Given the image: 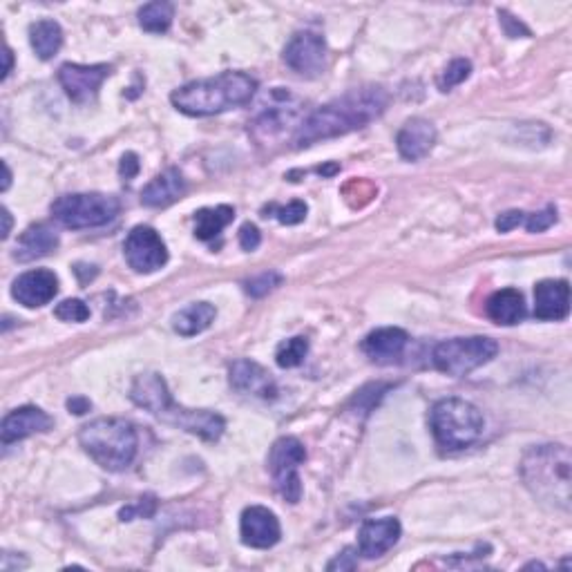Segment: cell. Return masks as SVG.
Instances as JSON below:
<instances>
[{
  "instance_id": "cell-1",
  "label": "cell",
  "mask_w": 572,
  "mask_h": 572,
  "mask_svg": "<svg viewBox=\"0 0 572 572\" xmlns=\"http://www.w3.org/2000/svg\"><path fill=\"white\" fill-rule=\"evenodd\" d=\"M387 103L389 94L383 88H376V85L349 90L347 94L309 114L300 123L293 137L295 148H309L318 141L336 139L354 130H362L385 112Z\"/></svg>"
},
{
  "instance_id": "cell-2",
  "label": "cell",
  "mask_w": 572,
  "mask_h": 572,
  "mask_svg": "<svg viewBox=\"0 0 572 572\" xmlns=\"http://www.w3.org/2000/svg\"><path fill=\"white\" fill-rule=\"evenodd\" d=\"M130 400L152 416H157L161 423L184 429V432L204 438V441H219L226 429V421L215 412H208V409H186L177 405L168 392L166 380L155 374V371L135 378V383L130 387Z\"/></svg>"
},
{
  "instance_id": "cell-3",
  "label": "cell",
  "mask_w": 572,
  "mask_h": 572,
  "mask_svg": "<svg viewBox=\"0 0 572 572\" xmlns=\"http://www.w3.org/2000/svg\"><path fill=\"white\" fill-rule=\"evenodd\" d=\"M257 92V81L244 72H224L211 79L181 85L170 94L173 106L188 117H213L246 106Z\"/></svg>"
},
{
  "instance_id": "cell-4",
  "label": "cell",
  "mask_w": 572,
  "mask_h": 572,
  "mask_svg": "<svg viewBox=\"0 0 572 572\" xmlns=\"http://www.w3.org/2000/svg\"><path fill=\"white\" fill-rule=\"evenodd\" d=\"M570 450L566 445H539L521 461V479L532 497L555 510H570Z\"/></svg>"
},
{
  "instance_id": "cell-5",
  "label": "cell",
  "mask_w": 572,
  "mask_h": 572,
  "mask_svg": "<svg viewBox=\"0 0 572 572\" xmlns=\"http://www.w3.org/2000/svg\"><path fill=\"white\" fill-rule=\"evenodd\" d=\"M79 443L108 472H123L137 456V429L126 418H97L81 427Z\"/></svg>"
},
{
  "instance_id": "cell-6",
  "label": "cell",
  "mask_w": 572,
  "mask_h": 572,
  "mask_svg": "<svg viewBox=\"0 0 572 572\" xmlns=\"http://www.w3.org/2000/svg\"><path fill=\"white\" fill-rule=\"evenodd\" d=\"M429 427L438 447L447 452L465 450L483 436L485 421L479 407L467 403L463 398L438 400L429 414Z\"/></svg>"
},
{
  "instance_id": "cell-7",
  "label": "cell",
  "mask_w": 572,
  "mask_h": 572,
  "mask_svg": "<svg viewBox=\"0 0 572 572\" xmlns=\"http://www.w3.org/2000/svg\"><path fill=\"white\" fill-rule=\"evenodd\" d=\"M119 211V199L103 193L63 195L52 204L54 219H59L65 228H72V231L106 226L119 215Z\"/></svg>"
},
{
  "instance_id": "cell-8",
  "label": "cell",
  "mask_w": 572,
  "mask_h": 572,
  "mask_svg": "<svg viewBox=\"0 0 572 572\" xmlns=\"http://www.w3.org/2000/svg\"><path fill=\"white\" fill-rule=\"evenodd\" d=\"M499 354L497 340L485 336H472V338H452L436 345L432 351V362L438 371L447 376L463 378L472 374L474 369L483 365Z\"/></svg>"
},
{
  "instance_id": "cell-9",
  "label": "cell",
  "mask_w": 572,
  "mask_h": 572,
  "mask_svg": "<svg viewBox=\"0 0 572 572\" xmlns=\"http://www.w3.org/2000/svg\"><path fill=\"white\" fill-rule=\"evenodd\" d=\"M307 461V450L295 436H282L273 443L266 467H269L275 490L280 497L289 503H298L302 499V483H300V465Z\"/></svg>"
},
{
  "instance_id": "cell-10",
  "label": "cell",
  "mask_w": 572,
  "mask_h": 572,
  "mask_svg": "<svg viewBox=\"0 0 572 572\" xmlns=\"http://www.w3.org/2000/svg\"><path fill=\"white\" fill-rule=\"evenodd\" d=\"M123 255L132 271L155 273L168 262V249L161 235L150 226H135L123 242Z\"/></svg>"
},
{
  "instance_id": "cell-11",
  "label": "cell",
  "mask_w": 572,
  "mask_h": 572,
  "mask_svg": "<svg viewBox=\"0 0 572 572\" xmlns=\"http://www.w3.org/2000/svg\"><path fill=\"white\" fill-rule=\"evenodd\" d=\"M112 72L110 65H79V63H65L59 70V83L68 97L76 106H90L97 101L99 90L103 81L108 79Z\"/></svg>"
},
{
  "instance_id": "cell-12",
  "label": "cell",
  "mask_w": 572,
  "mask_h": 572,
  "mask_svg": "<svg viewBox=\"0 0 572 572\" xmlns=\"http://www.w3.org/2000/svg\"><path fill=\"white\" fill-rule=\"evenodd\" d=\"M284 63L295 74L316 79L327 68V43L316 32H298L284 47Z\"/></svg>"
},
{
  "instance_id": "cell-13",
  "label": "cell",
  "mask_w": 572,
  "mask_h": 572,
  "mask_svg": "<svg viewBox=\"0 0 572 572\" xmlns=\"http://www.w3.org/2000/svg\"><path fill=\"white\" fill-rule=\"evenodd\" d=\"M240 537L244 546L269 550L280 541L282 526L269 508H264V505H251V508L242 512Z\"/></svg>"
},
{
  "instance_id": "cell-14",
  "label": "cell",
  "mask_w": 572,
  "mask_h": 572,
  "mask_svg": "<svg viewBox=\"0 0 572 572\" xmlns=\"http://www.w3.org/2000/svg\"><path fill=\"white\" fill-rule=\"evenodd\" d=\"M59 293V278L54 271L36 269L27 271L12 284V295L18 304L27 309H38L50 304Z\"/></svg>"
},
{
  "instance_id": "cell-15",
  "label": "cell",
  "mask_w": 572,
  "mask_h": 572,
  "mask_svg": "<svg viewBox=\"0 0 572 572\" xmlns=\"http://www.w3.org/2000/svg\"><path fill=\"white\" fill-rule=\"evenodd\" d=\"M400 521L394 517L369 519L358 532V555L365 559H378L392 550L400 539Z\"/></svg>"
},
{
  "instance_id": "cell-16",
  "label": "cell",
  "mask_w": 572,
  "mask_h": 572,
  "mask_svg": "<svg viewBox=\"0 0 572 572\" xmlns=\"http://www.w3.org/2000/svg\"><path fill=\"white\" fill-rule=\"evenodd\" d=\"M231 387L235 392L255 396L262 400H273L278 396V385L273 376L262 365L253 360H235L231 365Z\"/></svg>"
},
{
  "instance_id": "cell-17",
  "label": "cell",
  "mask_w": 572,
  "mask_h": 572,
  "mask_svg": "<svg viewBox=\"0 0 572 572\" xmlns=\"http://www.w3.org/2000/svg\"><path fill=\"white\" fill-rule=\"evenodd\" d=\"M407 345L409 336L405 329L383 327L371 331L369 336L362 340V351H365V356L371 362H376V365H394V362L403 358Z\"/></svg>"
},
{
  "instance_id": "cell-18",
  "label": "cell",
  "mask_w": 572,
  "mask_h": 572,
  "mask_svg": "<svg viewBox=\"0 0 572 572\" xmlns=\"http://www.w3.org/2000/svg\"><path fill=\"white\" fill-rule=\"evenodd\" d=\"M54 425L52 416L45 414L41 407L25 405L9 412L3 421V445H12L23 441L27 436L50 432Z\"/></svg>"
},
{
  "instance_id": "cell-19",
  "label": "cell",
  "mask_w": 572,
  "mask_h": 572,
  "mask_svg": "<svg viewBox=\"0 0 572 572\" xmlns=\"http://www.w3.org/2000/svg\"><path fill=\"white\" fill-rule=\"evenodd\" d=\"M436 143V128L432 121L414 117L409 119L403 128H400L396 137L398 155L405 161H421L432 152Z\"/></svg>"
},
{
  "instance_id": "cell-20",
  "label": "cell",
  "mask_w": 572,
  "mask_h": 572,
  "mask_svg": "<svg viewBox=\"0 0 572 572\" xmlns=\"http://www.w3.org/2000/svg\"><path fill=\"white\" fill-rule=\"evenodd\" d=\"M570 313V286L566 280H541L535 286V318L566 320Z\"/></svg>"
},
{
  "instance_id": "cell-21",
  "label": "cell",
  "mask_w": 572,
  "mask_h": 572,
  "mask_svg": "<svg viewBox=\"0 0 572 572\" xmlns=\"http://www.w3.org/2000/svg\"><path fill=\"white\" fill-rule=\"evenodd\" d=\"M184 193H186L184 175H181L177 168H168L141 190V204L150 208H166L184 197Z\"/></svg>"
},
{
  "instance_id": "cell-22",
  "label": "cell",
  "mask_w": 572,
  "mask_h": 572,
  "mask_svg": "<svg viewBox=\"0 0 572 572\" xmlns=\"http://www.w3.org/2000/svg\"><path fill=\"white\" fill-rule=\"evenodd\" d=\"M59 246V233L50 224H32L18 237L14 257L18 262H32L50 255Z\"/></svg>"
},
{
  "instance_id": "cell-23",
  "label": "cell",
  "mask_w": 572,
  "mask_h": 572,
  "mask_svg": "<svg viewBox=\"0 0 572 572\" xmlns=\"http://www.w3.org/2000/svg\"><path fill=\"white\" fill-rule=\"evenodd\" d=\"M488 318L503 327H512L526 318V302L523 295L517 289H501L490 295L488 300Z\"/></svg>"
},
{
  "instance_id": "cell-24",
  "label": "cell",
  "mask_w": 572,
  "mask_h": 572,
  "mask_svg": "<svg viewBox=\"0 0 572 572\" xmlns=\"http://www.w3.org/2000/svg\"><path fill=\"white\" fill-rule=\"evenodd\" d=\"M217 318V309L211 302H195L190 307L181 309L173 316V329L184 338H193L204 333Z\"/></svg>"
},
{
  "instance_id": "cell-25",
  "label": "cell",
  "mask_w": 572,
  "mask_h": 572,
  "mask_svg": "<svg viewBox=\"0 0 572 572\" xmlns=\"http://www.w3.org/2000/svg\"><path fill=\"white\" fill-rule=\"evenodd\" d=\"M30 43H32V50L36 52L38 59L41 61L54 59V56L59 54L61 45H63L61 25L56 21H50V18L32 23L30 25Z\"/></svg>"
},
{
  "instance_id": "cell-26",
  "label": "cell",
  "mask_w": 572,
  "mask_h": 572,
  "mask_svg": "<svg viewBox=\"0 0 572 572\" xmlns=\"http://www.w3.org/2000/svg\"><path fill=\"white\" fill-rule=\"evenodd\" d=\"M235 219L233 206H215V208H202L195 213V237L202 242H211L224 231V228Z\"/></svg>"
},
{
  "instance_id": "cell-27",
  "label": "cell",
  "mask_w": 572,
  "mask_h": 572,
  "mask_svg": "<svg viewBox=\"0 0 572 572\" xmlns=\"http://www.w3.org/2000/svg\"><path fill=\"white\" fill-rule=\"evenodd\" d=\"M175 18V7L164 0H155V3H148L139 9V25L143 32L150 34H166L173 25Z\"/></svg>"
},
{
  "instance_id": "cell-28",
  "label": "cell",
  "mask_w": 572,
  "mask_h": 572,
  "mask_svg": "<svg viewBox=\"0 0 572 572\" xmlns=\"http://www.w3.org/2000/svg\"><path fill=\"white\" fill-rule=\"evenodd\" d=\"M309 354V340L302 338V336H295L284 340L282 345L275 351V362L282 369H293V367H300L304 358Z\"/></svg>"
},
{
  "instance_id": "cell-29",
  "label": "cell",
  "mask_w": 572,
  "mask_h": 572,
  "mask_svg": "<svg viewBox=\"0 0 572 572\" xmlns=\"http://www.w3.org/2000/svg\"><path fill=\"white\" fill-rule=\"evenodd\" d=\"M264 217H275L280 224L286 226H295V224H302L304 219H307L309 213V206L300 202V199H295V202L286 204V206H278V204H271L264 208Z\"/></svg>"
},
{
  "instance_id": "cell-30",
  "label": "cell",
  "mask_w": 572,
  "mask_h": 572,
  "mask_svg": "<svg viewBox=\"0 0 572 572\" xmlns=\"http://www.w3.org/2000/svg\"><path fill=\"white\" fill-rule=\"evenodd\" d=\"M472 74V63L467 59H454L447 68L443 70V74L438 76V90L441 92H450L456 85L465 83L470 79Z\"/></svg>"
},
{
  "instance_id": "cell-31",
  "label": "cell",
  "mask_w": 572,
  "mask_h": 572,
  "mask_svg": "<svg viewBox=\"0 0 572 572\" xmlns=\"http://www.w3.org/2000/svg\"><path fill=\"white\" fill-rule=\"evenodd\" d=\"M284 278L278 273V271H266V273H260V275H255V278L251 280H246L244 282V291L251 295V298H264L266 293H271L278 289V286H282Z\"/></svg>"
},
{
  "instance_id": "cell-32",
  "label": "cell",
  "mask_w": 572,
  "mask_h": 572,
  "mask_svg": "<svg viewBox=\"0 0 572 572\" xmlns=\"http://www.w3.org/2000/svg\"><path fill=\"white\" fill-rule=\"evenodd\" d=\"M54 316L63 322H85L90 318V307L79 298L63 300L59 307L54 309Z\"/></svg>"
},
{
  "instance_id": "cell-33",
  "label": "cell",
  "mask_w": 572,
  "mask_h": 572,
  "mask_svg": "<svg viewBox=\"0 0 572 572\" xmlns=\"http://www.w3.org/2000/svg\"><path fill=\"white\" fill-rule=\"evenodd\" d=\"M155 512H157V499L152 497V494H146V497H141L137 503L121 508L119 519L121 521H135V519H141V517L150 519Z\"/></svg>"
},
{
  "instance_id": "cell-34",
  "label": "cell",
  "mask_w": 572,
  "mask_h": 572,
  "mask_svg": "<svg viewBox=\"0 0 572 572\" xmlns=\"http://www.w3.org/2000/svg\"><path fill=\"white\" fill-rule=\"evenodd\" d=\"M557 222V208L555 206H548V208H543V211L539 213H532V215H526V219H523V224H526V231L528 233H543V231H548V228Z\"/></svg>"
},
{
  "instance_id": "cell-35",
  "label": "cell",
  "mask_w": 572,
  "mask_h": 572,
  "mask_svg": "<svg viewBox=\"0 0 572 572\" xmlns=\"http://www.w3.org/2000/svg\"><path fill=\"white\" fill-rule=\"evenodd\" d=\"M260 244H262L260 228H257L255 224H251V222H246V224L240 228V246H242V249H244L246 253H253Z\"/></svg>"
},
{
  "instance_id": "cell-36",
  "label": "cell",
  "mask_w": 572,
  "mask_h": 572,
  "mask_svg": "<svg viewBox=\"0 0 572 572\" xmlns=\"http://www.w3.org/2000/svg\"><path fill=\"white\" fill-rule=\"evenodd\" d=\"M499 18H501V25H503L505 34H508L510 38H530L528 27L523 25L521 21H517L514 16H510L508 12H499Z\"/></svg>"
},
{
  "instance_id": "cell-37",
  "label": "cell",
  "mask_w": 572,
  "mask_h": 572,
  "mask_svg": "<svg viewBox=\"0 0 572 572\" xmlns=\"http://www.w3.org/2000/svg\"><path fill=\"white\" fill-rule=\"evenodd\" d=\"M523 219H526V213L523 211H508V213H501L497 217V224L494 226H497L499 233H510V231H514V228L523 224Z\"/></svg>"
},
{
  "instance_id": "cell-38",
  "label": "cell",
  "mask_w": 572,
  "mask_h": 572,
  "mask_svg": "<svg viewBox=\"0 0 572 572\" xmlns=\"http://www.w3.org/2000/svg\"><path fill=\"white\" fill-rule=\"evenodd\" d=\"M358 568V555L354 548H345L342 550V555H338L336 559L331 561L327 566V570H356Z\"/></svg>"
},
{
  "instance_id": "cell-39",
  "label": "cell",
  "mask_w": 572,
  "mask_h": 572,
  "mask_svg": "<svg viewBox=\"0 0 572 572\" xmlns=\"http://www.w3.org/2000/svg\"><path fill=\"white\" fill-rule=\"evenodd\" d=\"M139 170H141V164H139V157L135 155V152H126V155L121 157V164H119V175L123 179H135L139 175Z\"/></svg>"
},
{
  "instance_id": "cell-40",
  "label": "cell",
  "mask_w": 572,
  "mask_h": 572,
  "mask_svg": "<svg viewBox=\"0 0 572 572\" xmlns=\"http://www.w3.org/2000/svg\"><path fill=\"white\" fill-rule=\"evenodd\" d=\"M68 409L72 414H76V416H83V414H88L90 409H92V403L88 398L85 396H72L70 400H68Z\"/></svg>"
},
{
  "instance_id": "cell-41",
  "label": "cell",
  "mask_w": 572,
  "mask_h": 572,
  "mask_svg": "<svg viewBox=\"0 0 572 572\" xmlns=\"http://www.w3.org/2000/svg\"><path fill=\"white\" fill-rule=\"evenodd\" d=\"M12 63H14V56L9 47H5V70H3V79H7L9 72H12Z\"/></svg>"
},
{
  "instance_id": "cell-42",
  "label": "cell",
  "mask_w": 572,
  "mask_h": 572,
  "mask_svg": "<svg viewBox=\"0 0 572 572\" xmlns=\"http://www.w3.org/2000/svg\"><path fill=\"white\" fill-rule=\"evenodd\" d=\"M3 219H5V226H3V240L9 237V231H12V215H9L7 208H3Z\"/></svg>"
},
{
  "instance_id": "cell-43",
  "label": "cell",
  "mask_w": 572,
  "mask_h": 572,
  "mask_svg": "<svg viewBox=\"0 0 572 572\" xmlns=\"http://www.w3.org/2000/svg\"><path fill=\"white\" fill-rule=\"evenodd\" d=\"M3 170H5V179H3V193H5L9 184H12V170H9L7 164H3Z\"/></svg>"
}]
</instances>
